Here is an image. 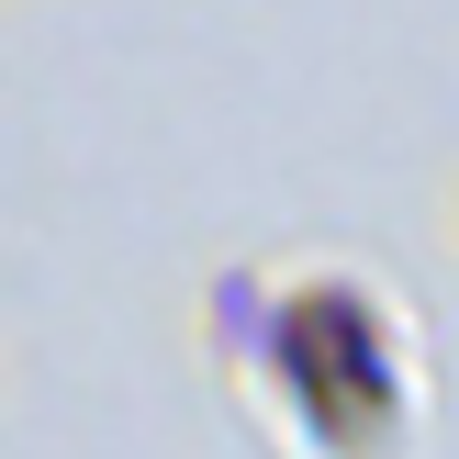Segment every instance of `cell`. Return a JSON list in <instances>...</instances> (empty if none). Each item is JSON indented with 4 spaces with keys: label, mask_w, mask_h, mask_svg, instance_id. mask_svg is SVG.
Wrapping results in <instances>:
<instances>
[{
    "label": "cell",
    "mask_w": 459,
    "mask_h": 459,
    "mask_svg": "<svg viewBox=\"0 0 459 459\" xmlns=\"http://www.w3.org/2000/svg\"><path fill=\"white\" fill-rule=\"evenodd\" d=\"M281 314H291V281H281V258L236 247V258H202V281H191V303H179V325H191L202 370L247 393V381H258L269 359H281Z\"/></svg>",
    "instance_id": "6da1fadb"
},
{
    "label": "cell",
    "mask_w": 459,
    "mask_h": 459,
    "mask_svg": "<svg viewBox=\"0 0 459 459\" xmlns=\"http://www.w3.org/2000/svg\"><path fill=\"white\" fill-rule=\"evenodd\" d=\"M437 247H448V258H459V146L437 157Z\"/></svg>",
    "instance_id": "7a4b0ae2"
},
{
    "label": "cell",
    "mask_w": 459,
    "mask_h": 459,
    "mask_svg": "<svg viewBox=\"0 0 459 459\" xmlns=\"http://www.w3.org/2000/svg\"><path fill=\"white\" fill-rule=\"evenodd\" d=\"M0 12H34V0H0Z\"/></svg>",
    "instance_id": "3957f363"
}]
</instances>
